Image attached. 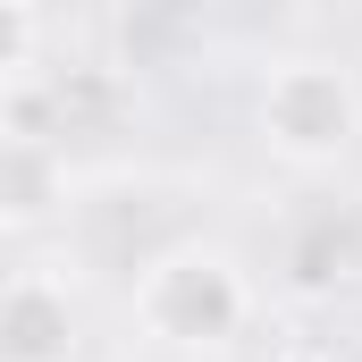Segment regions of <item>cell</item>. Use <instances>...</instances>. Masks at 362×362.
I'll list each match as a JSON object with an SVG mask.
<instances>
[{
  "label": "cell",
  "mask_w": 362,
  "mask_h": 362,
  "mask_svg": "<svg viewBox=\"0 0 362 362\" xmlns=\"http://www.w3.org/2000/svg\"><path fill=\"white\" fill-rule=\"evenodd\" d=\"M76 295L51 262H25L0 295V362H76Z\"/></svg>",
  "instance_id": "obj_3"
},
{
  "label": "cell",
  "mask_w": 362,
  "mask_h": 362,
  "mask_svg": "<svg viewBox=\"0 0 362 362\" xmlns=\"http://www.w3.org/2000/svg\"><path fill=\"white\" fill-rule=\"evenodd\" d=\"M0 76H8V101L34 93V76H42V8H34V0H8V51H0Z\"/></svg>",
  "instance_id": "obj_6"
},
{
  "label": "cell",
  "mask_w": 362,
  "mask_h": 362,
  "mask_svg": "<svg viewBox=\"0 0 362 362\" xmlns=\"http://www.w3.org/2000/svg\"><path fill=\"white\" fill-rule=\"evenodd\" d=\"M59 202H68V160L51 152V135H8V152H0V219L34 228Z\"/></svg>",
  "instance_id": "obj_5"
},
{
  "label": "cell",
  "mask_w": 362,
  "mask_h": 362,
  "mask_svg": "<svg viewBox=\"0 0 362 362\" xmlns=\"http://www.w3.org/2000/svg\"><path fill=\"white\" fill-rule=\"evenodd\" d=\"M278 262H286V286H295V295H337V286H354L362 278V202H303V211L286 219Z\"/></svg>",
  "instance_id": "obj_4"
},
{
  "label": "cell",
  "mask_w": 362,
  "mask_h": 362,
  "mask_svg": "<svg viewBox=\"0 0 362 362\" xmlns=\"http://www.w3.org/2000/svg\"><path fill=\"white\" fill-rule=\"evenodd\" d=\"M278 362H329V354H312V346H303V354H278Z\"/></svg>",
  "instance_id": "obj_7"
},
{
  "label": "cell",
  "mask_w": 362,
  "mask_h": 362,
  "mask_svg": "<svg viewBox=\"0 0 362 362\" xmlns=\"http://www.w3.org/2000/svg\"><path fill=\"white\" fill-rule=\"evenodd\" d=\"M253 127L286 169H337L362 152V76L329 51L278 59L253 93Z\"/></svg>",
  "instance_id": "obj_2"
},
{
  "label": "cell",
  "mask_w": 362,
  "mask_h": 362,
  "mask_svg": "<svg viewBox=\"0 0 362 362\" xmlns=\"http://www.w3.org/2000/svg\"><path fill=\"white\" fill-rule=\"evenodd\" d=\"M135 320H144V337H160L177 354H219L253 320V278L228 245L185 236L135 270Z\"/></svg>",
  "instance_id": "obj_1"
}]
</instances>
